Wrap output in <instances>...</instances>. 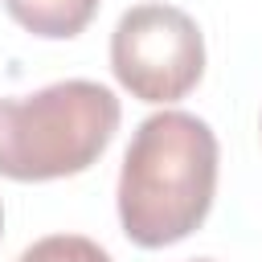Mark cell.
I'll list each match as a JSON object with an SVG mask.
<instances>
[{"label":"cell","mask_w":262,"mask_h":262,"mask_svg":"<svg viewBox=\"0 0 262 262\" xmlns=\"http://www.w3.org/2000/svg\"><path fill=\"white\" fill-rule=\"evenodd\" d=\"M221 147L205 119L188 111L147 115L119 168V225L127 242L164 250L205 225L217 196Z\"/></svg>","instance_id":"obj_1"},{"label":"cell","mask_w":262,"mask_h":262,"mask_svg":"<svg viewBox=\"0 0 262 262\" xmlns=\"http://www.w3.org/2000/svg\"><path fill=\"white\" fill-rule=\"evenodd\" d=\"M119 119L115 90L90 78L0 98V176L20 184L78 176L111 147Z\"/></svg>","instance_id":"obj_2"},{"label":"cell","mask_w":262,"mask_h":262,"mask_svg":"<svg viewBox=\"0 0 262 262\" xmlns=\"http://www.w3.org/2000/svg\"><path fill=\"white\" fill-rule=\"evenodd\" d=\"M111 70L139 102H180L205 78V37L176 4H135L111 33Z\"/></svg>","instance_id":"obj_3"},{"label":"cell","mask_w":262,"mask_h":262,"mask_svg":"<svg viewBox=\"0 0 262 262\" xmlns=\"http://www.w3.org/2000/svg\"><path fill=\"white\" fill-rule=\"evenodd\" d=\"M4 8L25 33L45 41H70L94 20L98 0H4Z\"/></svg>","instance_id":"obj_4"},{"label":"cell","mask_w":262,"mask_h":262,"mask_svg":"<svg viewBox=\"0 0 262 262\" xmlns=\"http://www.w3.org/2000/svg\"><path fill=\"white\" fill-rule=\"evenodd\" d=\"M16 262H115V258L82 233H49L29 250H20Z\"/></svg>","instance_id":"obj_5"},{"label":"cell","mask_w":262,"mask_h":262,"mask_svg":"<svg viewBox=\"0 0 262 262\" xmlns=\"http://www.w3.org/2000/svg\"><path fill=\"white\" fill-rule=\"evenodd\" d=\"M0 233H4V205H0Z\"/></svg>","instance_id":"obj_6"},{"label":"cell","mask_w":262,"mask_h":262,"mask_svg":"<svg viewBox=\"0 0 262 262\" xmlns=\"http://www.w3.org/2000/svg\"><path fill=\"white\" fill-rule=\"evenodd\" d=\"M192 262H213V258H192Z\"/></svg>","instance_id":"obj_7"}]
</instances>
